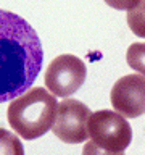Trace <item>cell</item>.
<instances>
[{
    "mask_svg": "<svg viewBox=\"0 0 145 155\" xmlns=\"http://www.w3.org/2000/svg\"><path fill=\"white\" fill-rule=\"evenodd\" d=\"M44 61L40 39L24 18L0 10V104L24 94Z\"/></svg>",
    "mask_w": 145,
    "mask_h": 155,
    "instance_id": "obj_1",
    "label": "cell"
},
{
    "mask_svg": "<svg viewBox=\"0 0 145 155\" xmlns=\"http://www.w3.org/2000/svg\"><path fill=\"white\" fill-rule=\"evenodd\" d=\"M56 107L58 102L55 95L44 87L27 89L8 105V123L21 137L27 140L37 139L52 129Z\"/></svg>",
    "mask_w": 145,
    "mask_h": 155,
    "instance_id": "obj_2",
    "label": "cell"
},
{
    "mask_svg": "<svg viewBox=\"0 0 145 155\" xmlns=\"http://www.w3.org/2000/svg\"><path fill=\"white\" fill-rule=\"evenodd\" d=\"M90 140L110 152H124L132 140V128L118 111L98 110L90 113L87 121Z\"/></svg>",
    "mask_w": 145,
    "mask_h": 155,
    "instance_id": "obj_3",
    "label": "cell"
},
{
    "mask_svg": "<svg viewBox=\"0 0 145 155\" xmlns=\"http://www.w3.org/2000/svg\"><path fill=\"white\" fill-rule=\"evenodd\" d=\"M87 68L81 58L74 55H60L48 65L45 71V86L56 97H69L84 84Z\"/></svg>",
    "mask_w": 145,
    "mask_h": 155,
    "instance_id": "obj_4",
    "label": "cell"
},
{
    "mask_svg": "<svg viewBox=\"0 0 145 155\" xmlns=\"http://www.w3.org/2000/svg\"><path fill=\"white\" fill-rule=\"evenodd\" d=\"M90 110L85 104L74 99H65L56 107L55 123L52 126L53 134L66 144H79L89 137L87 121Z\"/></svg>",
    "mask_w": 145,
    "mask_h": 155,
    "instance_id": "obj_5",
    "label": "cell"
},
{
    "mask_svg": "<svg viewBox=\"0 0 145 155\" xmlns=\"http://www.w3.org/2000/svg\"><path fill=\"white\" fill-rule=\"evenodd\" d=\"M111 105L127 118L145 113V76L127 74L119 78L111 89Z\"/></svg>",
    "mask_w": 145,
    "mask_h": 155,
    "instance_id": "obj_6",
    "label": "cell"
},
{
    "mask_svg": "<svg viewBox=\"0 0 145 155\" xmlns=\"http://www.w3.org/2000/svg\"><path fill=\"white\" fill-rule=\"evenodd\" d=\"M127 24L135 36L145 39V0H139V3L129 10Z\"/></svg>",
    "mask_w": 145,
    "mask_h": 155,
    "instance_id": "obj_7",
    "label": "cell"
},
{
    "mask_svg": "<svg viewBox=\"0 0 145 155\" xmlns=\"http://www.w3.org/2000/svg\"><path fill=\"white\" fill-rule=\"evenodd\" d=\"M0 155H24V147L19 137L2 128H0Z\"/></svg>",
    "mask_w": 145,
    "mask_h": 155,
    "instance_id": "obj_8",
    "label": "cell"
},
{
    "mask_svg": "<svg viewBox=\"0 0 145 155\" xmlns=\"http://www.w3.org/2000/svg\"><path fill=\"white\" fill-rule=\"evenodd\" d=\"M126 60L132 70L145 76V42H135L132 45H129Z\"/></svg>",
    "mask_w": 145,
    "mask_h": 155,
    "instance_id": "obj_9",
    "label": "cell"
},
{
    "mask_svg": "<svg viewBox=\"0 0 145 155\" xmlns=\"http://www.w3.org/2000/svg\"><path fill=\"white\" fill-rule=\"evenodd\" d=\"M82 155H124V152H110V150L102 149L100 145L90 142H87L82 149Z\"/></svg>",
    "mask_w": 145,
    "mask_h": 155,
    "instance_id": "obj_10",
    "label": "cell"
},
{
    "mask_svg": "<svg viewBox=\"0 0 145 155\" xmlns=\"http://www.w3.org/2000/svg\"><path fill=\"white\" fill-rule=\"evenodd\" d=\"M106 5H110L111 8H116V10H129L134 8L135 5L139 3V0H105Z\"/></svg>",
    "mask_w": 145,
    "mask_h": 155,
    "instance_id": "obj_11",
    "label": "cell"
}]
</instances>
